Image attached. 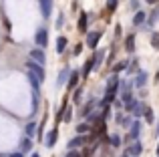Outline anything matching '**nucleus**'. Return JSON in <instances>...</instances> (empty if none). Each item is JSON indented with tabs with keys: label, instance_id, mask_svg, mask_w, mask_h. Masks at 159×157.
Listing matches in <instances>:
<instances>
[{
	"label": "nucleus",
	"instance_id": "obj_1",
	"mask_svg": "<svg viewBox=\"0 0 159 157\" xmlns=\"http://www.w3.org/2000/svg\"><path fill=\"white\" fill-rule=\"evenodd\" d=\"M26 69H28V73H32L39 81H43L44 78V71L40 69V65H36L34 61H30V63H26Z\"/></svg>",
	"mask_w": 159,
	"mask_h": 157
},
{
	"label": "nucleus",
	"instance_id": "obj_2",
	"mask_svg": "<svg viewBox=\"0 0 159 157\" xmlns=\"http://www.w3.org/2000/svg\"><path fill=\"white\" fill-rule=\"evenodd\" d=\"M34 40H36V44H39V47H47V43H48V38H47V30H44V28L36 30Z\"/></svg>",
	"mask_w": 159,
	"mask_h": 157
},
{
	"label": "nucleus",
	"instance_id": "obj_3",
	"mask_svg": "<svg viewBox=\"0 0 159 157\" xmlns=\"http://www.w3.org/2000/svg\"><path fill=\"white\" fill-rule=\"evenodd\" d=\"M99 40H101V32H89V34H87V44H89L91 48L97 47Z\"/></svg>",
	"mask_w": 159,
	"mask_h": 157
},
{
	"label": "nucleus",
	"instance_id": "obj_4",
	"mask_svg": "<svg viewBox=\"0 0 159 157\" xmlns=\"http://www.w3.org/2000/svg\"><path fill=\"white\" fill-rule=\"evenodd\" d=\"M40 2V12H43V16L47 18V16H51V10H52V0H39Z\"/></svg>",
	"mask_w": 159,
	"mask_h": 157
},
{
	"label": "nucleus",
	"instance_id": "obj_5",
	"mask_svg": "<svg viewBox=\"0 0 159 157\" xmlns=\"http://www.w3.org/2000/svg\"><path fill=\"white\" fill-rule=\"evenodd\" d=\"M30 56H32V61H34L36 65H44V52L40 51V48H34V51L30 52Z\"/></svg>",
	"mask_w": 159,
	"mask_h": 157
},
{
	"label": "nucleus",
	"instance_id": "obj_6",
	"mask_svg": "<svg viewBox=\"0 0 159 157\" xmlns=\"http://www.w3.org/2000/svg\"><path fill=\"white\" fill-rule=\"evenodd\" d=\"M117 85H119V81H117V77L113 75L111 78H109V83H107V95H115Z\"/></svg>",
	"mask_w": 159,
	"mask_h": 157
},
{
	"label": "nucleus",
	"instance_id": "obj_7",
	"mask_svg": "<svg viewBox=\"0 0 159 157\" xmlns=\"http://www.w3.org/2000/svg\"><path fill=\"white\" fill-rule=\"evenodd\" d=\"M57 137H58V131H57V129L48 131V135H47V145H48V147H52L54 143H57Z\"/></svg>",
	"mask_w": 159,
	"mask_h": 157
},
{
	"label": "nucleus",
	"instance_id": "obj_8",
	"mask_svg": "<svg viewBox=\"0 0 159 157\" xmlns=\"http://www.w3.org/2000/svg\"><path fill=\"white\" fill-rule=\"evenodd\" d=\"M87 24H89V16H87V12H81V18H79V28H81V30H87Z\"/></svg>",
	"mask_w": 159,
	"mask_h": 157
},
{
	"label": "nucleus",
	"instance_id": "obj_9",
	"mask_svg": "<svg viewBox=\"0 0 159 157\" xmlns=\"http://www.w3.org/2000/svg\"><path fill=\"white\" fill-rule=\"evenodd\" d=\"M125 44H127V51H129V52L135 51V34H129L127 40H125Z\"/></svg>",
	"mask_w": 159,
	"mask_h": 157
},
{
	"label": "nucleus",
	"instance_id": "obj_10",
	"mask_svg": "<svg viewBox=\"0 0 159 157\" xmlns=\"http://www.w3.org/2000/svg\"><path fill=\"white\" fill-rule=\"evenodd\" d=\"M95 65H97V63H95V59H89V61H87V63H85V69H83V75H89V73L91 71H93V67H95Z\"/></svg>",
	"mask_w": 159,
	"mask_h": 157
},
{
	"label": "nucleus",
	"instance_id": "obj_11",
	"mask_svg": "<svg viewBox=\"0 0 159 157\" xmlns=\"http://www.w3.org/2000/svg\"><path fill=\"white\" fill-rule=\"evenodd\" d=\"M69 77H70V71H69V69H62L61 75H58V85H65Z\"/></svg>",
	"mask_w": 159,
	"mask_h": 157
},
{
	"label": "nucleus",
	"instance_id": "obj_12",
	"mask_svg": "<svg viewBox=\"0 0 159 157\" xmlns=\"http://www.w3.org/2000/svg\"><path fill=\"white\" fill-rule=\"evenodd\" d=\"M77 83H79V73H70V77H69V89H75L77 87Z\"/></svg>",
	"mask_w": 159,
	"mask_h": 157
},
{
	"label": "nucleus",
	"instance_id": "obj_13",
	"mask_svg": "<svg viewBox=\"0 0 159 157\" xmlns=\"http://www.w3.org/2000/svg\"><path fill=\"white\" fill-rule=\"evenodd\" d=\"M65 47H66V36H58V40H57V52H62V51H65Z\"/></svg>",
	"mask_w": 159,
	"mask_h": 157
},
{
	"label": "nucleus",
	"instance_id": "obj_14",
	"mask_svg": "<svg viewBox=\"0 0 159 157\" xmlns=\"http://www.w3.org/2000/svg\"><path fill=\"white\" fill-rule=\"evenodd\" d=\"M85 141H87L85 137H75V139H70V141H69V147H81Z\"/></svg>",
	"mask_w": 159,
	"mask_h": 157
},
{
	"label": "nucleus",
	"instance_id": "obj_15",
	"mask_svg": "<svg viewBox=\"0 0 159 157\" xmlns=\"http://www.w3.org/2000/svg\"><path fill=\"white\" fill-rule=\"evenodd\" d=\"M143 20H145V14H143V12H137L135 18H133V24H135V26H141V24H143Z\"/></svg>",
	"mask_w": 159,
	"mask_h": 157
},
{
	"label": "nucleus",
	"instance_id": "obj_16",
	"mask_svg": "<svg viewBox=\"0 0 159 157\" xmlns=\"http://www.w3.org/2000/svg\"><path fill=\"white\" fill-rule=\"evenodd\" d=\"M28 81H30V85H32V89H34V91H39V78H36L34 75H32V73H28Z\"/></svg>",
	"mask_w": 159,
	"mask_h": 157
},
{
	"label": "nucleus",
	"instance_id": "obj_17",
	"mask_svg": "<svg viewBox=\"0 0 159 157\" xmlns=\"http://www.w3.org/2000/svg\"><path fill=\"white\" fill-rule=\"evenodd\" d=\"M145 83H147V75H145V73H141V75L137 77L135 85H137V87H141V85H145Z\"/></svg>",
	"mask_w": 159,
	"mask_h": 157
},
{
	"label": "nucleus",
	"instance_id": "obj_18",
	"mask_svg": "<svg viewBox=\"0 0 159 157\" xmlns=\"http://www.w3.org/2000/svg\"><path fill=\"white\" fill-rule=\"evenodd\" d=\"M34 131H36V125H34V123H28V125H26V135H28V137H32Z\"/></svg>",
	"mask_w": 159,
	"mask_h": 157
},
{
	"label": "nucleus",
	"instance_id": "obj_19",
	"mask_svg": "<svg viewBox=\"0 0 159 157\" xmlns=\"http://www.w3.org/2000/svg\"><path fill=\"white\" fill-rule=\"evenodd\" d=\"M141 151H143V147H141V143H135V145L131 147V155H139Z\"/></svg>",
	"mask_w": 159,
	"mask_h": 157
},
{
	"label": "nucleus",
	"instance_id": "obj_20",
	"mask_svg": "<svg viewBox=\"0 0 159 157\" xmlns=\"http://www.w3.org/2000/svg\"><path fill=\"white\" fill-rule=\"evenodd\" d=\"M145 121H147V123H153V111L149 109V107L145 109Z\"/></svg>",
	"mask_w": 159,
	"mask_h": 157
},
{
	"label": "nucleus",
	"instance_id": "obj_21",
	"mask_svg": "<svg viewBox=\"0 0 159 157\" xmlns=\"http://www.w3.org/2000/svg\"><path fill=\"white\" fill-rule=\"evenodd\" d=\"M115 8H117V0H107V10L113 12Z\"/></svg>",
	"mask_w": 159,
	"mask_h": 157
},
{
	"label": "nucleus",
	"instance_id": "obj_22",
	"mask_svg": "<svg viewBox=\"0 0 159 157\" xmlns=\"http://www.w3.org/2000/svg\"><path fill=\"white\" fill-rule=\"evenodd\" d=\"M139 135V123H133V127H131V137H137Z\"/></svg>",
	"mask_w": 159,
	"mask_h": 157
},
{
	"label": "nucleus",
	"instance_id": "obj_23",
	"mask_svg": "<svg viewBox=\"0 0 159 157\" xmlns=\"http://www.w3.org/2000/svg\"><path fill=\"white\" fill-rule=\"evenodd\" d=\"M30 149V139H22V151Z\"/></svg>",
	"mask_w": 159,
	"mask_h": 157
},
{
	"label": "nucleus",
	"instance_id": "obj_24",
	"mask_svg": "<svg viewBox=\"0 0 159 157\" xmlns=\"http://www.w3.org/2000/svg\"><path fill=\"white\" fill-rule=\"evenodd\" d=\"M151 44H153L155 48H159V34H153V36H151Z\"/></svg>",
	"mask_w": 159,
	"mask_h": 157
},
{
	"label": "nucleus",
	"instance_id": "obj_25",
	"mask_svg": "<svg viewBox=\"0 0 159 157\" xmlns=\"http://www.w3.org/2000/svg\"><path fill=\"white\" fill-rule=\"evenodd\" d=\"M125 67H127V63H119V65H117V67H115V73H119V71H123V69Z\"/></svg>",
	"mask_w": 159,
	"mask_h": 157
},
{
	"label": "nucleus",
	"instance_id": "obj_26",
	"mask_svg": "<svg viewBox=\"0 0 159 157\" xmlns=\"http://www.w3.org/2000/svg\"><path fill=\"white\" fill-rule=\"evenodd\" d=\"M62 121H70V109L65 111V117H62Z\"/></svg>",
	"mask_w": 159,
	"mask_h": 157
},
{
	"label": "nucleus",
	"instance_id": "obj_27",
	"mask_svg": "<svg viewBox=\"0 0 159 157\" xmlns=\"http://www.w3.org/2000/svg\"><path fill=\"white\" fill-rule=\"evenodd\" d=\"M66 157H79V153H69Z\"/></svg>",
	"mask_w": 159,
	"mask_h": 157
},
{
	"label": "nucleus",
	"instance_id": "obj_28",
	"mask_svg": "<svg viewBox=\"0 0 159 157\" xmlns=\"http://www.w3.org/2000/svg\"><path fill=\"white\" fill-rule=\"evenodd\" d=\"M147 2H149V4H153V2H157V0H147Z\"/></svg>",
	"mask_w": 159,
	"mask_h": 157
},
{
	"label": "nucleus",
	"instance_id": "obj_29",
	"mask_svg": "<svg viewBox=\"0 0 159 157\" xmlns=\"http://www.w3.org/2000/svg\"><path fill=\"white\" fill-rule=\"evenodd\" d=\"M32 157H39V155H32Z\"/></svg>",
	"mask_w": 159,
	"mask_h": 157
}]
</instances>
